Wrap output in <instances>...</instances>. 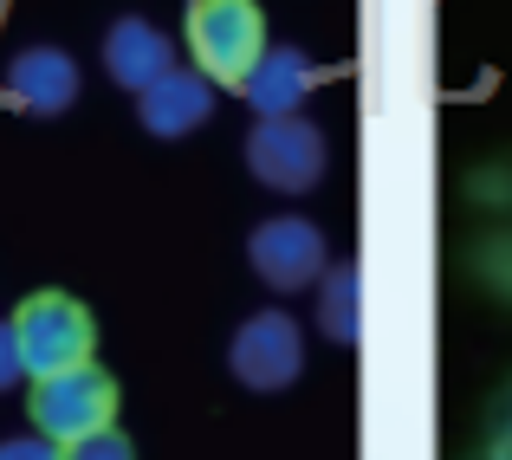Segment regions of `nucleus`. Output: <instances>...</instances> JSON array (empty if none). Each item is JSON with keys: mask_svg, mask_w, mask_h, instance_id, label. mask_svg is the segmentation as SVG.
<instances>
[{"mask_svg": "<svg viewBox=\"0 0 512 460\" xmlns=\"http://www.w3.org/2000/svg\"><path fill=\"white\" fill-rule=\"evenodd\" d=\"M26 415L46 441H78L98 435V428L117 422V383L98 370V363H65V370L33 376V396H26Z\"/></svg>", "mask_w": 512, "mask_h": 460, "instance_id": "1", "label": "nucleus"}, {"mask_svg": "<svg viewBox=\"0 0 512 460\" xmlns=\"http://www.w3.org/2000/svg\"><path fill=\"white\" fill-rule=\"evenodd\" d=\"M247 169L253 182H266L273 195H312L331 169V143L312 117L286 111V117H260L247 130Z\"/></svg>", "mask_w": 512, "mask_h": 460, "instance_id": "2", "label": "nucleus"}, {"mask_svg": "<svg viewBox=\"0 0 512 460\" xmlns=\"http://www.w3.org/2000/svg\"><path fill=\"white\" fill-rule=\"evenodd\" d=\"M13 337H20L26 376H46V370H65V363H85L98 350V318L72 292H33L13 311Z\"/></svg>", "mask_w": 512, "mask_h": 460, "instance_id": "3", "label": "nucleus"}, {"mask_svg": "<svg viewBox=\"0 0 512 460\" xmlns=\"http://www.w3.org/2000/svg\"><path fill=\"white\" fill-rule=\"evenodd\" d=\"M227 376L253 396H279L305 376V331L286 311H253L240 331L227 337Z\"/></svg>", "mask_w": 512, "mask_h": 460, "instance_id": "4", "label": "nucleus"}, {"mask_svg": "<svg viewBox=\"0 0 512 460\" xmlns=\"http://www.w3.org/2000/svg\"><path fill=\"white\" fill-rule=\"evenodd\" d=\"M188 52H195V72L240 85L247 65L266 52V13L253 0H195V13H188Z\"/></svg>", "mask_w": 512, "mask_h": 460, "instance_id": "5", "label": "nucleus"}, {"mask_svg": "<svg viewBox=\"0 0 512 460\" xmlns=\"http://www.w3.org/2000/svg\"><path fill=\"white\" fill-rule=\"evenodd\" d=\"M247 266L260 273V286H273V292L318 286V273L331 266L325 227L305 221V214H273V221H260L247 234Z\"/></svg>", "mask_w": 512, "mask_h": 460, "instance_id": "6", "label": "nucleus"}, {"mask_svg": "<svg viewBox=\"0 0 512 460\" xmlns=\"http://www.w3.org/2000/svg\"><path fill=\"white\" fill-rule=\"evenodd\" d=\"M208 117H214V78L208 72H182V65H169L163 78H150V85L137 91V124L150 130L156 143L195 137Z\"/></svg>", "mask_w": 512, "mask_h": 460, "instance_id": "7", "label": "nucleus"}, {"mask_svg": "<svg viewBox=\"0 0 512 460\" xmlns=\"http://www.w3.org/2000/svg\"><path fill=\"white\" fill-rule=\"evenodd\" d=\"M78 59L65 46H26L7 59V98L26 117H65L78 104Z\"/></svg>", "mask_w": 512, "mask_h": 460, "instance_id": "8", "label": "nucleus"}, {"mask_svg": "<svg viewBox=\"0 0 512 460\" xmlns=\"http://www.w3.org/2000/svg\"><path fill=\"white\" fill-rule=\"evenodd\" d=\"M169 65H175V39L163 26H150L143 13H124V20L104 33V72H111L130 98H137L150 78H163Z\"/></svg>", "mask_w": 512, "mask_h": 460, "instance_id": "9", "label": "nucleus"}, {"mask_svg": "<svg viewBox=\"0 0 512 460\" xmlns=\"http://www.w3.org/2000/svg\"><path fill=\"white\" fill-rule=\"evenodd\" d=\"M305 91H312V59H305L299 46H266L260 59L247 65V78H240V98L253 104V117L299 111Z\"/></svg>", "mask_w": 512, "mask_h": 460, "instance_id": "10", "label": "nucleus"}, {"mask_svg": "<svg viewBox=\"0 0 512 460\" xmlns=\"http://www.w3.org/2000/svg\"><path fill=\"white\" fill-rule=\"evenodd\" d=\"M318 331L344 350L363 337V266L357 260H338L318 273Z\"/></svg>", "mask_w": 512, "mask_h": 460, "instance_id": "11", "label": "nucleus"}, {"mask_svg": "<svg viewBox=\"0 0 512 460\" xmlns=\"http://www.w3.org/2000/svg\"><path fill=\"white\" fill-rule=\"evenodd\" d=\"M59 460H137V448H130V435H117V422H111V428H98V435L59 441Z\"/></svg>", "mask_w": 512, "mask_h": 460, "instance_id": "12", "label": "nucleus"}, {"mask_svg": "<svg viewBox=\"0 0 512 460\" xmlns=\"http://www.w3.org/2000/svg\"><path fill=\"white\" fill-rule=\"evenodd\" d=\"M487 454L512 460V383L500 389V402H493V415H487Z\"/></svg>", "mask_w": 512, "mask_h": 460, "instance_id": "13", "label": "nucleus"}, {"mask_svg": "<svg viewBox=\"0 0 512 460\" xmlns=\"http://www.w3.org/2000/svg\"><path fill=\"white\" fill-rule=\"evenodd\" d=\"M0 460H59V441H46L33 428V435H13V441H0Z\"/></svg>", "mask_w": 512, "mask_h": 460, "instance_id": "14", "label": "nucleus"}, {"mask_svg": "<svg viewBox=\"0 0 512 460\" xmlns=\"http://www.w3.org/2000/svg\"><path fill=\"white\" fill-rule=\"evenodd\" d=\"M26 376V363H20V337H13V318H0V389H13Z\"/></svg>", "mask_w": 512, "mask_h": 460, "instance_id": "15", "label": "nucleus"}, {"mask_svg": "<svg viewBox=\"0 0 512 460\" xmlns=\"http://www.w3.org/2000/svg\"><path fill=\"white\" fill-rule=\"evenodd\" d=\"M480 460H493V454H480Z\"/></svg>", "mask_w": 512, "mask_h": 460, "instance_id": "16", "label": "nucleus"}]
</instances>
